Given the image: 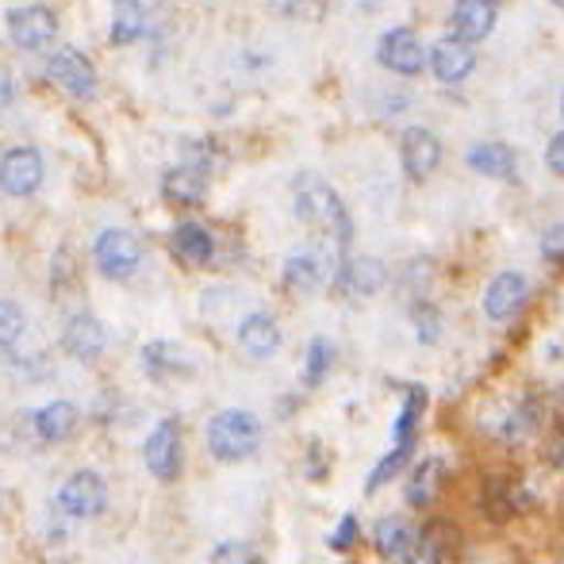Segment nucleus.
<instances>
[{
  "instance_id": "nucleus-16",
  "label": "nucleus",
  "mask_w": 564,
  "mask_h": 564,
  "mask_svg": "<svg viewBox=\"0 0 564 564\" xmlns=\"http://www.w3.org/2000/svg\"><path fill=\"white\" fill-rule=\"evenodd\" d=\"M238 346L246 349L250 357H273L276 349H281V327L273 323V315L265 312H253L246 315L242 323H238Z\"/></svg>"
},
{
  "instance_id": "nucleus-19",
  "label": "nucleus",
  "mask_w": 564,
  "mask_h": 564,
  "mask_svg": "<svg viewBox=\"0 0 564 564\" xmlns=\"http://www.w3.org/2000/svg\"><path fill=\"white\" fill-rule=\"evenodd\" d=\"M468 165H473L480 177H496V181H511L514 177V150L503 142H480V147L468 150Z\"/></svg>"
},
{
  "instance_id": "nucleus-37",
  "label": "nucleus",
  "mask_w": 564,
  "mask_h": 564,
  "mask_svg": "<svg viewBox=\"0 0 564 564\" xmlns=\"http://www.w3.org/2000/svg\"><path fill=\"white\" fill-rule=\"evenodd\" d=\"M357 8H361V12H377L380 0H357Z\"/></svg>"
},
{
  "instance_id": "nucleus-8",
  "label": "nucleus",
  "mask_w": 564,
  "mask_h": 564,
  "mask_svg": "<svg viewBox=\"0 0 564 564\" xmlns=\"http://www.w3.org/2000/svg\"><path fill=\"white\" fill-rule=\"evenodd\" d=\"M43 154L35 147H15L0 158V188L8 196H31L43 185Z\"/></svg>"
},
{
  "instance_id": "nucleus-3",
  "label": "nucleus",
  "mask_w": 564,
  "mask_h": 564,
  "mask_svg": "<svg viewBox=\"0 0 564 564\" xmlns=\"http://www.w3.org/2000/svg\"><path fill=\"white\" fill-rule=\"evenodd\" d=\"M93 258H97V269L108 281H127V276H134V269H139L142 246L131 230L108 227L105 235L97 238V246H93Z\"/></svg>"
},
{
  "instance_id": "nucleus-36",
  "label": "nucleus",
  "mask_w": 564,
  "mask_h": 564,
  "mask_svg": "<svg viewBox=\"0 0 564 564\" xmlns=\"http://www.w3.org/2000/svg\"><path fill=\"white\" fill-rule=\"evenodd\" d=\"M8 105H12V77L0 69V112H4Z\"/></svg>"
},
{
  "instance_id": "nucleus-11",
  "label": "nucleus",
  "mask_w": 564,
  "mask_h": 564,
  "mask_svg": "<svg viewBox=\"0 0 564 564\" xmlns=\"http://www.w3.org/2000/svg\"><path fill=\"white\" fill-rule=\"evenodd\" d=\"M330 273V253L323 246H307V250H296L289 261H284V284L296 292H315Z\"/></svg>"
},
{
  "instance_id": "nucleus-39",
  "label": "nucleus",
  "mask_w": 564,
  "mask_h": 564,
  "mask_svg": "<svg viewBox=\"0 0 564 564\" xmlns=\"http://www.w3.org/2000/svg\"><path fill=\"white\" fill-rule=\"evenodd\" d=\"M561 112H564V100H561Z\"/></svg>"
},
{
  "instance_id": "nucleus-2",
  "label": "nucleus",
  "mask_w": 564,
  "mask_h": 564,
  "mask_svg": "<svg viewBox=\"0 0 564 564\" xmlns=\"http://www.w3.org/2000/svg\"><path fill=\"white\" fill-rule=\"evenodd\" d=\"M261 446V423L250 415V411H219L208 423V449L216 453L219 460H246L253 457Z\"/></svg>"
},
{
  "instance_id": "nucleus-22",
  "label": "nucleus",
  "mask_w": 564,
  "mask_h": 564,
  "mask_svg": "<svg viewBox=\"0 0 564 564\" xmlns=\"http://www.w3.org/2000/svg\"><path fill=\"white\" fill-rule=\"evenodd\" d=\"M426 411V388H408V403L400 408V415H395V449H415V434H419V419H423Z\"/></svg>"
},
{
  "instance_id": "nucleus-5",
  "label": "nucleus",
  "mask_w": 564,
  "mask_h": 564,
  "mask_svg": "<svg viewBox=\"0 0 564 564\" xmlns=\"http://www.w3.org/2000/svg\"><path fill=\"white\" fill-rule=\"evenodd\" d=\"M46 74H51V82H58L69 97H77V100L97 97V69H93V62L85 58L82 51H74V46L54 51L51 62H46Z\"/></svg>"
},
{
  "instance_id": "nucleus-35",
  "label": "nucleus",
  "mask_w": 564,
  "mask_h": 564,
  "mask_svg": "<svg viewBox=\"0 0 564 564\" xmlns=\"http://www.w3.org/2000/svg\"><path fill=\"white\" fill-rule=\"evenodd\" d=\"M550 460H553V468H561L564 473V431L553 438V446H550Z\"/></svg>"
},
{
  "instance_id": "nucleus-7",
  "label": "nucleus",
  "mask_w": 564,
  "mask_h": 564,
  "mask_svg": "<svg viewBox=\"0 0 564 564\" xmlns=\"http://www.w3.org/2000/svg\"><path fill=\"white\" fill-rule=\"evenodd\" d=\"M58 507L69 514V519H97V514L108 507L105 480H100L97 473H89V468H82V473H74L66 484H62Z\"/></svg>"
},
{
  "instance_id": "nucleus-30",
  "label": "nucleus",
  "mask_w": 564,
  "mask_h": 564,
  "mask_svg": "<svg viewBox=\"0 0 564 564\" xmlns=\"http://www.w3.org/2000/svg\"><path fill=\"white\" fill-rule=\"evenodd\" d=\"M23 335V312L12 300H0V349H8Z\"/></svg>"
},
{
  "instance_id": "nucleus-32",
  "label": "nucleus",
  "mask_w": 564,
  "mask_h": 564,
  "mask_svg": "<svg viewBox=\"0 0 564 564\" xmlns=\"http://www.w3.org/2000/svg\"><path fill=\"white\" fill-rule=\"evenodd\" d=\"M354 542H357V519H354V514H346V519L338 522L335 534H330V550H335V553H346Z\"/></svg>"
},
{
  "instance_id": "nucleus-23",
  "label": "nucleus",
  "mask_w": 564,
  "mask_h": 564,
  "mask_svg": "<svg viewBox=\"0 0 564 564\" xmlns=\"http://www.w3.org/2000/svg\"><path fill=\"white\" fill-rule=\"evenodd\" d=\"M147 31V8L142 0H112V43L127 46Z\"/></svg>"
},
{
  "instance_id": "nucleus-1",
  "label": "nucleus",
  "mask_w": 564,
  "mask_h": 564,
  "mask_svg": "<svg viewBox=\"0 0 564 564\" xmlns=\"http://www.w3.org/2000/svg\"><path fill=\"white\" fill-rule=\"evenodd\" d=\"M292 204H296V216L304 219L307 227L335 238L338 246L349 242V212H346V204H341V196L319 177V173H300V177L292 181Z\"/></svg>"
},
{
  "instance_id": "nucleus-21",
  "label": "nucleus",
  "mask_w": 564,
  "mask_h": 564,
  "mask_svg": "<svg viewBox=\"0 0 564 564\" xmlns=\"http://www.w3.org/2000/svg\"><path fill=\"white\" fill-rule=\"evenodd\" d=\"M35 431L43 442H66L77 431V408L69 400H54L46 403L35 415Z\"/></svg>"
},
{
  "instance_id": "nucleus-29",
  "label": "nucleus",
  "mask_w": 564,
  "mask_h": 564,
  "mask_svg": "<svg viewBox=\"0 0 564 564\" xmlns=\"http://www.w3.org/2000/svg\"><path fill=\"white\" fill-rule=\"evenodd\" d=\"M415 330H419V341H426V346H434V341L442 338V315L434 304H415Z\"/></svg>"
},
{
  "instance_id": "nucleus-25",
  "label": "nucleus",
  "mask_w": 564,
  "mask_h": 564,
  "mask_svg": "<svg viewBox=\"0 0 564 564\" xmlns=\"http://www.w3.org/2000/svg\"><path fill=\"white\" fill-rule=\"evenodd\" d=\"M142 365H147L150 377H170V372H188L193 365H188V357L181 354V346H173V341H150L147 349H142Z\"/></svg>"
},
{
  "instance_id": "nucleus-10",
  "label": "nucleus",
  "mask_w": 564,
  "mask_h": 564,
  "mask_svg": "<svg viewBox=\"0 0 564 564\" xmlns=\"http://www.w3.org/2000/svg\"><path fill=\"white\" fill-rule=\"evenodd\" d=\"M400 158H403V170H408L411 181H426L442 162L438 134L426 131V127H408L400 139Z\"/></svg>"
},
{
  "instance_id": "nucleus-20",
  "label": "nucleus",
  "mask_w": 564,
  "mask_h": 564,
  "mask_svg": "<svg viewBox=\"0 0 564 564\" xmlns=\"http://www.w3.org/2000/svg\"><path fill=\"white\" fill-rule=\"evenodd\" d=\"M384 276L388 269L377 258H354L341 269V289L354 292V296H377L384 289Z\"/></svg>"
},
{
  "instance_id": "nucleus-17",
  "label": "nucleus",
  "mask_w": 564,
  "mask_h": 564,
  "mask_svg": "<svg viewBox=\"0 0 564 564\" xmlns=\"http://www.w3.org/2000/svg\"><path fill=\"white\" fill-rule=\"evenodd\" d=\"M419 530L411 527L408 519H400V514H388V519L377 522V530H372V545H377V553L384 561H408L411 545H415Z\"/></svg>"
},
{
  "instance_id": "nucleus-31",
  "label": "nucleus",
  "mask_w": 564,
  "mask_h": 564,
  "mask_svg": "<svg viewBox=\"0 0 564 564\" xmlns=\"http://www.w3.org/2000/svg\"><path fill=\"white\" fill-rule=\"evenodd\" d=\"M212 564H261L258 550L246 542H224L216 553H212Z\"/></svg>"
},
{
  "instance_id": "nucleus-18",
  "label": "nucleus",
  "mask_w": 564,
  "mask_h": 564,
  "mask_svg": "<svg viewBox=\"0 0 564 564\" xmlns=\"http://www.w3.org/2000/svg\"><path fill=\"white\" fill-rule=\"evenodd\" d=\"M162 193L173 204H200L208 193V173L200 165H173L162 177Z\"/></svg>"
},
{
  "instance_id": "nucleus-28",
  "label": "nucleus",
  "mask_w": 564,
  "mask_h": 564,
  "mask_svg": "<svg viewBox=\"0 0 564 564\" xmlns=\"http://www.w3.org/2000/svg\"><path fill=\"white\" fill-rule=\"evenodd\" d=\"M442 561H446V538L438 534V527L423 530L415 538V545H411L408 564H442Z\"/></svg>"
},
{
  "instance_id": "nucleus-12",
  "label": "nucleus",
  "mask_w": 564,
  "mask_h": 564,
  "mask_svg": "<svg viewBox=\"0 0 564 564\" xmlns=\"http://www.w3.org/2000/svg\"><path fill=\"white\" fill-rule=\"evenodd\" d=\"M522 304H527V276L522 273H499L484 292V315L491 323H507Z\"/></svg>"
},
{
  "instance_id": "nucleus-14",
  "label": "nucleus",
  "mask_w": 564,
  "mask_h": 564,
  "mask_svg": "<svg viewBox=\"0 0 564 564\" xmlns=\"http://www.w3.org/2000/svg\"><path fill=\"white\" fill-rule=\"evenodd\" d=\"M62 346H66V354L77 357V361H85V365L97 361V357L105 354V327H100L89 312L74 315V319L66 323V330H62Z\"/></svg>"
},
{
  "instance_id": "nucleus-38",
  "label": "nucleus",
  "mask_w": 564,
  "mask_h": 564,
  "mask_svg": "<svg viewBox=\"0 0 564 564\" xmlns=\"http://www.w3.org/2000/svg\"><path fill=\"white\" fill-rule=\"evenodd\" d=\"M553 4H557V8H564V0H553Z\"/></svg>"
},
{
  "instance_id": "nucleus-13",
  "label": "nucleus",
  "mask_w": 564,
  "mask_h": 564,
  "mask_svg": "<svg viewBox=\"0 0 564 564\" xmlns=\"http://www.w3.org/2000/svg\"><path fill=\"white\" fill-rule=\"evenodd\" d=\"M473 66H476V54H473V46H468L465 39L449 35V39H438V43H434L431 69H434V77H438V82H446V85L465 82V77L473 74Z\"/></svg>"
},
{
  "instance_id": "nucleus-34",
  "label": "nucleus",
  "mask_w": 564,
  "mask_h": 564,
  "mask_svg": "<svg viewBox=\"0 0 564 564\" xmlns=\"http://www.w3.org/2000/svg\"><path fill=\"white\" fill-rule=\"evenodd\" d=\"M545 162H550L553 173H561V177H564V134H557V139L550 142V150H545Z\"/></svg>"
},
{
  "instance_id": "nucleus-15",
  "label": "nucleus",
  "mask_w": 564,
  "mask_h": 564,
  "mask_svg": "<svg viewBox=\"0 0 564 564\" xmlns=\"http://www.w3.org/2000/svg\"><path fill=\"white\" fill-rule=\"evenodd\" d=\"M496 28V0H457L453 4V31L465 43H480Z\"/></svg>"
},
{
  "instance_id": "nucleus-27",
  "label": "nucleus",
  "mask_w": 564,
  "mask_h": 564,
  "mask_svg": "<svg viewBox=\"0 0 564 564\" xmlns=\"http://www.w3.org/2000/svg\"><path fill=\"white\" fill-rule=\"evenodd\" d=\"M330 365H335V346H330L327 338H312V346H307V357H304V380H307V388H319Z\"/></svg>"
},
{
  "instance_id": "nucleus-24",
  "label": "nucleus",
  "mask_w": 564,
  "mask_h": 564,
  "mask_svg": "<svg viewBox=\"0 0 564 564\" xmlns=\"http://www.w3.org/2000/svg\"><path fill=\"white\" fill-rule=\"evenodd\" d=\"M442 468H446V465H442L438 457L415 465V473L408 476V503L411 507L434 503V496H438V488H442Z\"/></svg>"
},
{
  "instance_id": "nucleus-6",
  "label": "nucleus",
  "mask_w": 564,
  "mask_h": 564,
  "mask_svg": "<svg viewBox=\"0 0 564 564\" xmlns=\"http://www.w3.org/2000/svg\"><path fill=\"white\" fill-rule=\"evenodd\" d=\"M377 62L392 74H403V77H415L423 74L426 66V51L419 43V35L411 28H392L380 35L377 43Z\"/></svg>"
},
{
  "instance_id": "nucleus-4",
  "label": "nucleus",
  "mask_w": 564,
  "mask_h": 564,
  "mask_svg": "<svg viewBox=\"0 0 564 564\" xmlns=\"http://www.w3.org/2000/svg\"><path fill=\"white\" fill-rule=\"evenodd\" d=\"M58 35V15L46 4H28V8H12L8 12V39H12L20 51L35 54L43 46L54 43Z\"/></svg>"
},
{
  "instance_id": "nucleus-33",
  "label": "nucleus",
  "mask_w": 564,
  "mask_h": 564,
  "mask_svg": "<svg viewBox=\"0 0 564 564\" xmlns=\"http://www.w3.org/2000/svg\"><path fill=\"white\" fill-rule=\"evenodd\" d=\"M542 253L550 261H564V224L557 227H550L545 230V238H542Z\"/></svg>"
},
{
  "instance_id": "nucleus-9",
  "label": "nucleus",
  "mask_w": 564,
  "mask_h": 564,
  "mask_svg": "<svg viewBox=\"0 0 564 564\" xmlns=\"http://www.w3.org/2000/svg\"><path fill=\"white\" fill-rule=\"evenodd\" d=\"M142 460L158 480H173L181 468V426L177 419H162V423L150 431L147 446H142Z\"/></svg>"
},
{
  "instance_id": "nucleus-26",
  "label": "nucleus",
  "mask_w": 564,
  "mask_h": 564,
  "mask_svg": "<svg viewBox=\"0 0 564 564\" xmlns=\"http://www.w3.org/2000/svg\"><path fill=\"white\" fill-rule=\"evenodd\" d=\"M173 250L181 253L185 261H212V250H216V242H212V235L204 227L196 224H181L177 230H173Z\"/></svg>"
}]
</instances>
